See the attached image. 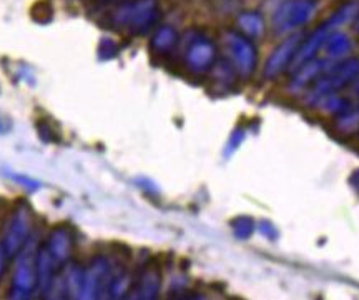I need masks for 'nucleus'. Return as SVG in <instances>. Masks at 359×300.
Returning <instances> with one entry per match:
<instances>
[{
	"label": "nucleus",
	"mask_w": 359,
	"mask_h": 300,
	"mask_svg": "<svg viewBox=\"0 0 359 300\" xmlns=\"http://www.w3.org/2000/svg\"><path fill=\"white\" fill-rule=\"evenodd\" d=\"M34 239V214L27 202H19L12 209L4 228L2 245L8 259H15L25 245Z\"/></svg>",
	"instance_id": "5"
},
{
	"label": "nucleus",
	"mask_w": 359,
	"mask_h": 300,
	"mask_svg": "<svg viewBox=\"0 0 359 300\" xmlns=\"http://www.w3.org/2000/svg\"><path fill=\"white\" fill-rule=\"evenodd\" d=\"M140 300H158L161 289V275L158 268H147L137 282Z\"/></svg>",
	"instance_id": "15"
},
{
	"label": "nucleus",
	"mask_w": 359,
	"mask_h": 300,
	"mask_svg": "<svg viewBox=\"0 0 359 300\" xmlns=\"http://www.w3.org/2000/svg\"><path fill=\"white\" fill-rule=\"evenodd\" d=\"M223 46L226 51V60L233 65L238 77L250 79L257 72L258 48L253 40L238 30H226L223 34Z\"/></svg>",
	"instance_id": "7"
},
{
	"label": "nucleus",
	"mask_w": 359,
	"mask_h": 300,
	"mask_svg": "<svg viewBox=\"0 0 359 300\" xmlns=\"http://www.w3.org/2000/svg\"><path fill=\"white\" fill-rule=\"evenodd\" d=\"M304 39V32H294L291 35H286L280 44L275 47V51L269 53V57L264 62L263 69V77L266 80H275L280 77L281 74H285L286 70L291 69L298 48L302 46Z\"/></svg>",
	"instance_id": "9"
},
{
	"label": "nucleus",
	"mask_w": 359,
	"mask_h": 300,
	"mask_svg": "<svg viewBox=\"0 0 359 300\" xmlns=\"http://www.w3.org/2000/svg\"><path fill=\"white\" fill-rule=\"evenodd\" d=\"M333 64L327 62L326 59H323L321 56L314 57L313 60L306 62V64L298 67L294 72H291V80L288 82V92L293 93H302L306 92L311 85L316 82L318 79L321 77V74L325 72L327 67H331Z\"/></svg>",
	"instance_id": "11"
},
{
	"label": "nucleus",
	"mask_w": 359,
	"mask_h": 300,
	"mask_svg": "<svg viewBox=\"0 0 359 300\" xmlns=\"http://www.w3.org/2000/svg\"><path fill=\"white\" fill-rule=\"evenodd\" d=\"M359 77V57H348V59L336 62L327 67L321 77L306 91L308 105L318 107L323 100L331 96H338L341 91L351 87V84Z\"/></svg>",
	"instance_id": "2"
},
{
	"label": "nucleus",
	"mask_w": 359,
	"mask_h": 300,
	"mask_svg": "<svg viewBox=\"0 0 359 300\" xmlns=\"http://www.w3.org/2000/svg\"><path fill=\"white\" fill-rule=\"evenodd\" d=\"M183 64L193 75H206L218 62V48L203 32H190L183 40Z\"/></svg>",
	"instance_id": "6"
},
{
	"label": "nucleus",
	"mask_w": 359,
	"mask_h": 300,
	"mask_svg": "<svg viewBox=\"0 0 359 300\" xmlns=\"http://www.w3.org/2000/svg\"><path fill=\"white\" fill-rule=\"evenodd\" d=\"M43 245L60 270L69 266L72 259H74L75 237L67 227L52 228V232L48 234L47 240L43 242Z\"/></svg>",
	"instance_id": "10"
},
{
	"label": "nucleus",
	"mask_w": 359,
	"mask_h": 300,
	"mask_svg": "<svg viewBox=\"0 0 359 300\" xmlns=\"http://www.w3.org/2000/svg\"><path fill=\"white\" fill-rule=\"evenodd\" d=\"M233 228H235V234L240 237V239H246V237L253 234L255 223L248 217H240L236 219L235 223H233Z\"/></svg>",
	"instance_id": "19"
},
{
	"label": "nucleus",
	"mask_w": 359,
	"mask_h": 300,
	"mask_svg": "<svg viewBox=\"0 0 359 300\" xmlns=\"http://www.w3.org/2000/svg\"><path fill=\"white\" fill-rule=\"evenodd\" d=\"M6 131H7V125L4 124V120H2V119H0V133H4Z\"/></svg>",
	"instance_id": "26"
},
{
	"label": "nucleus",
	"mask_w": 359,
	"mask_h": 300,
	"mask_svg": "<svg viewBox=\"0 0 359 300\" xmlns=\"http://www.w3.org/2000/svg\"><path fill=\"white\" fill-rule=\"evenodd\" d=\"M39 242L35 237L25 249L17 255L13 261L12 282L7 292V300H35L39 297V284H37V252Z\"/></svg>",
	"instance_id": "3"
},
{
	"label": "nucleus",
	"mask_w": 359,
	"mask_h": 300,
	"mask_svg": "<svg viewBox=\"0 0 359 300\" xmlns=\"http://www.w3.org/2000/svg\"><path fill=\"white\" fill-rule=\"evenodd\" d=\"M320 0H285L271 15V29L276 35L299 32L316 15Z\"/></svg>",
	"instance_id": "4"
},
{
	"label": "nucleus",
	"mask_w": 359,
	"mask_h": 300,
	"mask_svg": "<svg viewBox=\"0 0 359 300\" xmlns=\"http://www.w3.org/2000/svg\"><path fill=\"white\" fill-rule=\"evenodd\" d=\"M180 44V35L177 29L172 25H160L158 29H155L154 35L150 40V48L151 52L156 56H168L172 53Z\"/></svg>",
	"instance_id": "13"
},
{
	"label": "nucleus",
	"mask_w": 359,
	"mask_h": 300,
	"mask_svg": "<svg viewBox=\"0 0 359 300\" xmlns=\"http://www.w3.org/2000/svg\"><path fill=\"white\" fill-rule=\"evenodd\" d=\"M351 105H353L351 100H349L348 97H341L338 93V96H331L325 98V100H323L318 107H320L323 112H326V114L338 117L339 114H343V112L349 109Z\"/></svg>",
	"instance_id": "18"
},
{
	"label": "nucleus",
	"mask_w": 359,
	"mask_h": 300,
	"mask_svg": "<svg viewBox=\"0 0 359 300\" xmlns=\"http://www.w3.org/2000/svg\"><path fill=\"white\" fill-rule=\"evenodd\" d=\"M358 13H359V2L358 0H349V2L343 4V6H341L338 11L330 17V19H327V22H330V25L333 27L334 30H338L343 25L353 24V20L356 19Z\"/></svg>",
	"instance_id": "17"
},
{
	"label": "nucleus",
	"mask_w": 359,
	"mask_h": 300,
	"mask_svg": "<svg viewBox=\"0 0 359 300\" xmlns=\"http://www.w3.org/2000/svg\"><path fill=\"white\" fill-rule=\"evenodd\" d=\"M236 25L238 32L243 34L245 37H248L251 40L263 37L264 32H266V22H264V17L259 12L255 11L241 12L240 15L236 17Z\"/></svg>",
	"instance_id": "14"
},
{
	"label": "nucleus",
	"mask_w": 359,
	"mask_h": 300,
	"mask_svg": "<svg viewBox=\"0 0 359 300\" xmlns=\"http://www.w3.org/2000/svg\"><path fill=\"white\" fill-rule=\"evenodd\" d=\"M45 300H69V299H67L65 295H62V294H57V292H53V294L48 295V297L45 299Z\"/></svg>",
	"instance_id": "24"
},
{
	"label": "nucleus",
	"mask_w": 359,
	"mask_h": 300,
	"mask_svg": "<svg viewBox=\"0 0 359 300\" xmlns=\"http://www.w3.org/2000/svg\"><path fill=\"white\" fill-rule=\"evenodd\" d=\"M351 185L354 187V190L359 194V169L351 176Z\"/></svg>",
	"instance_id": "23"
},
{
	"label": "nucleus",
	"mask_w": 359,
	"mask_h": 300,
	"mask_svg": "<svg viewBox=\"0 0 359 300\" xmlns=\"http://www.w3.org/2000/svg\"><path fill=\"white\" fill-rule=\"evenodd\" d=\"M353 51V40L348 34L341 32V30H334L326 39L325 46L321 48V57L326 59L331 64L341 62L348 59V56Z\"/></svg>",
	"instance_id": "12"
},
{
	"label": "nucleus",
	"mask_w": 359,
	"mask_h": 300,
	"mask_svg": "<svg viewBox=\"0 0 359 300\" xmlns=\"http://www.w3.org/2000/svg\"><path fill=\"white\" fill-rule=\"evenodd\" d=\"M349 93H351V98L359 100V77L351 84V87H349Z\"/></svg>",
	"instance_id": "22"
},
{
	"label": "nucleus",
	"mask_w": 359,
	"mask_h": 300,
	"mask_svg": "<svg viewBox=\"0 0 359 300\" xmlns=\"http://www.w3.org/2000/svg\"><path fill=\"white\" fill-rule=\"evenodd\" d=\"M12 178L17 183H20V185H24L25 189H29V190H37L39 187H40V183L37 181H34V178H30V177L17 176V174H12Z\"/></svg>",
	"instance_id": "20"
},
{
	"label": "nucleus",
	"mask_w": 359,
	"mask_h": 300,
	"mask_svg": "<svg viewBox=\"0 0 359 300\" xmlns=\"http://www.w3.org/2000/svg\"><path fill=\"white\" fill-rule=\"evenodd\" d=\"M114 272L115 268L109 257L105 255L93 257L83 270L82 287L77 300H105Z\"/></svg>",
	"instance_id": "8"
},
{
	"label": "nucleus",
	"mask_w": 359,
	"mask_h": 300,
	"mask_svg": "<svg viewBox=\"0 0 359 300\" xmlns=\"http://www.w3.org/2000/svg\"><path fill=\"white\" fill-rule=\"evenodd\" d=\"M353 27H354V30H356V32H359V13H358L356 19L353 20Z\"/></svg>",
	"instance_id": "25"
},
{
	"label": "nucleus",
	"mask_w": 359,
	"mask_h": 300,
	"mask_svg": "<svg viewBox=\"0 0 359 300\" xmlns=\"http://www.w3.org/2000/svg\"><path fill=\"white\" fill-rule=\"evenodd\" d=\"M161 15L158 0H125L110 12V24L120 32L145 35L154 30Z\"/></svg>",
	"instance_id": "1"
},
{
	"label": "nucleus",
	"mask_w": 359,
	"mask_h": 300,
	"mask_svg": "<svg viewBox=\"0 0 359 300\" xmlns=\"http://www.w3.org/2000/svg\"><path fill=\"white\" fill-rule=\"evenodd\" d=\"M11 261L8 259V255L6 252V249H4L2 242H0V279H2L4 275H6V270H7V262Z\"/></svg>",
	"instance_id": "21"
},
{
	"label": "nucleus",
	"mask_w": 359,
	"mask_h": 300,
	"mask_svg": "<svg viewBox=\"0 0 359 300\" xmlns=\"http://www.w3.org/2000/svg\"><path fill=\"white\" fill-rule=\"evenodd\" d=\"M334 129L341 136H351L359 131V105H351L338 117H334Z\"/></svg>",
	"instance_id": "16"
}]
</instances>
